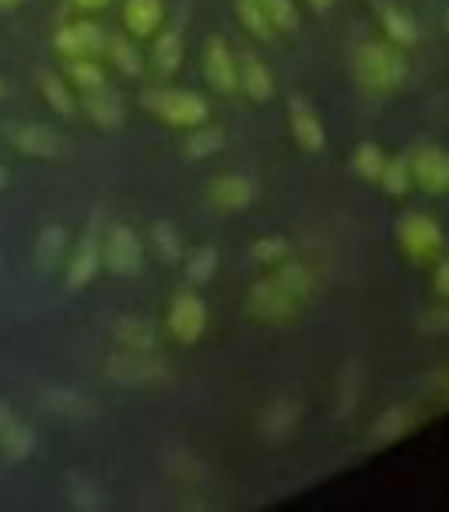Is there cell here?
<instances>
[{
    "mask_svg": "<svg viewBox=\"0 0 449 512\" xmlns=\"http://www.w3.org/2000/svg\"><path fill=\"white\" fill-rule=\"evenodd\" d=\"M214 271H218V249L214 246H200L186 256V281H190V285H204V281H211Z\"/></svg>",
    "mask_w": 449,
    "mask_h": 512,
    "instance_id": "cell-35",
    "label": "cell"
},
{
    "mask_svg": "<svg viewBox=\"0 0 449 512\" xmlns=\"http://www.w3.org/2000/svg\"><path fill=\"white\" fill-rule=\"evenodd\" d=\"M151 60H155V67H158L162 74H172V71H176L179 60H183V36H179V29L158 32L155 50H151Z\"/></svg>",
    "mask_w": 449,
    "mask_h": 512,
    "instance_id": "cell-28",
    "label": "cell"
},
{
    "mask_svg": "<svg viewBox=\"0 0 449 512\" xmlns=\"http://www.w3.org/2000/svg\"><path fill=\"white\" fill-rule=\"evenodd\" d=\"M407 162H411V179L425 193H449V151H442L439 144H418L407 151Z\"/></svg>",
    "mask_w": 449,
    "mask_h": 512,
    "instance_id": "cell-8",
    "label": "cell"
},
{
    "mask_svg": "<svg viewBox=\"0 0 449 512\" xmlns=\"http://www.w3.org/2000/svg\"><path fill=\"white\" fill-rule=\"evenodd\" d=\"M351 169H355V176L365 179V183H379V176H383V169H386L383 148H379L376 141H362L355 148V155H351Z\"/></svg>",
    "mask_w": 449,
    "mask_h": 512,
    "instance_id": "cell-26",
    "label": "cell"
},
{
    "mask_svg": "<svg viewBox=\"0 0 449 512\" xmlns=\"http://www.w3.org/2000/svg\"><path fill=\"white\" fill-rule=\"evenodd\" d=\"M250 253H253V260H257V264L278 267L281 260H285V256L292 253V249H288V239H281V235H264V239L253 242Z\"/></svg>",
    "mask_w": 449,
    "mask_h": 512,
    "instance_id": "cell-37",
    "label": "cell"
},
{
    "mask_svg": "<svg viewBox=\"0 0 449 512\" xmlns=\"http://www.w3.org/2000/svg\"><path fill=\"white\" fill-rule=\"evenodd\" d=\"M53 46H57L67 60L95 57L99 50H106V32H102L99 25H92V22H71V25H60V29H57Z\"/></svg>",
    "mask_w": 449,
    "mask_h": 512,
    "instance_id": "cell-12",
    "label": "cell"
},
{
    "mask_svg": "<svg viewBox=\"0 0 449 512\" xmlns=\"http://www.w3.org/2000/svg\"><path fill=\"white\" fill-rule=\"evenodd\" d=\"M67 495H71V505L81 512H99L106 505V495L102 488L85 474H67Z\"/></svg>",
    "mask_w": 449,
    "mask_h": 512,
    "instance_id": "cell-27",
    "label": "cell"
},
{
    "mask_svg": "<svg viewBox=\"0 0 449 512\" xmlns=\"http://www.w3.org/2000/svg\"><path fill=\"white\" fill-rule=\"evenodd\" d=\"M11 418H15V411H11V404H4V400H0V428L8 425Z\"/></svg>",
    "mask_w": 449,
    "mask_h": 512,
    "instance_id": "cell-43",
    "label": "cell"
},
{
    "mask_svg": "<svg viewBox=\"0 0 449 512\" xmlns=\"http://www.w3.org/2000/svg\"><path fill=\"white\" fill-rule=\"evenodd\" d=\"M102 264L120 278H130L144 267V249L141 239L134 235L130 225H109L102 232Z\"/></svg>",
    "mask_w": 449,
    "mask_h": 512,
    "instance_id": "cell-6",
    "label": "cell"
},
{
    "mask_svg": "<svg viewBox=\"0 0 449 512\" xmlns=\"http://www.w3.org/2000/svg\"><path fill=\"white\" fill-rule=\"evenodd\" d=\"M46 407L57 414H64V418H85V414H92V404H88L81 393L74 390H64V386H57V390H46Z\"/></svg>",
    "mask_w": 449,
    "mask_h": 512,
    "instance_id": "cell-32",
    "label": "cell"
},
{
    "mask_svg": "<svg viewBox=\"0 0 449 512\" xmlns=\"http://www.w3.org/2000/svg\"><path fill=\"white\" fill-rule=\"evenodd\" d=\"M330 4H334V0H309V8H313L316 15H327V11H330Z\"/></svg>",
    "mask_w": 449,
    "mask_h": 512,
    "instance_id": "cell-42",
    "label": "cell"
},
{
    "mask_svg": "<svg viewBox=\"0 0 449 512\" xmlns=\"http://www.w3.org/2000/svg\"><path fill=\"white\" fill-rule=\"evenodd\" d=\"M299 418H302L299 400L278 397V400H271V404L264 407V414H260V428H264L267 439H285V435L299 425Z\"/></svg>",
    "mask_w": 449,
    "mask_h": 512,
    "instance_id": "cell-17",
    "label": "cell"
},
{
    "mask_svg": "<svg viewBox=\"0 0 449 512\" xmlns=\"http://www.w3.org/2000/svg\"><path fill=\"white\" fill-rule=\"evenodd\" d=\"M379 186H383L390 197H404V193L411 190L414 179H411V162H407V155L386 158V169H383V176H379Z\"/></svg>",
    "mask_w": 449,
    "mask_h": 512,
    "instance_id": "cell-30",
    "label": "cell"
},
{
    "mask_svg": "<svg viewBox=\"0 0 449 512\" xmlns=\"http://www.w3.org/2000/svg\"><path fill=\"white\" fill-rule=\"evenodd\" d=\"M106 53H109V60L127 74V78L141 74V53H137V46L130 43L127 36H116V32L113 36H106Z\"/></svg>",
    "mask_w": 449,
    "mask_h": 512,
    "instance_id": "cell-31",
    "label": "cell"
},
{
    "mask_svg": "<svg viewBox=\"0 0 449 512\" xmlns=\"http://www.w3.org/2000/svg\"><path fill=\"white\" fill-rule=\"evenodd\" d=\"M246 309L257 316L260 323H292L302 309V299H295L278 278H260L246 295Z\"/></svg>",
    "mask_w": 449,
    "mask_h": 512,
    "instance_id": "cell-2",
    "label": "cell"
},
{
    "mask_svg": "<svg viewBox=\"0 0 449 512\" xmlns=\"http://www.w3.org/2000/svg\"><path fill=\"white\" fill-rule=\"evenodd\" d=\"M407 78V60L400 57L393 46L386 43H365L355 53V81L362 92L372 95H390L404 85Z\"/></svg>",
    "mask_w": 449,
    "mask_h": 512,
    "instance_id": "cell-1",
    "label": "cell"
},
{
    "mask_svg": "<svg viewBox=\"0 0 449 512\" xmlns=\"http://www.w3.org/2000/svg\"><path fill=\"white\" fill-rule=\"evenodd\" d=\"M67 78L78 85V92H92V88H102L109 85L106 81V71L95 64L92 57H78V60H67Z\"/></svg>",
    "mask_w": 449,
    "mask_h": 512,
    "instance_id": "cell-33",
    "label": "cell"
},
{
    "mask_svg": "<svg viewBox=\"0 0 449 512\" xmlns=\"http://www.w3.org/2000/svg\"><path fill=\"white\" fill-rule=\"evenodd\" d=\"M274 278H278L281 285H285L288 292H292L295 299H302V302L313 295V285H316L313 271H309L306 264H299V260H292V256H285V260H281L278 271H274Z\"/></svg>",
    "mask_w": 449,
    "mask_h": 512,
    "instance_id": "cell-24",
    "label": "cell"
},
{
    "mask_svg": "<svg viewBox=\"0 0 449 512\" xmlns=\"http://www.w3.org/2000/svg\"><path fill=\"white\" fill-rule=\"evenodd\" d=\"M165 22L162 0H127L123 4V25L130 36H155Z\"/></svg>",
    "mask_w": 449,
    "mask_h": 512,
    "instance_id": "cell-16",
    "label": "cell"
},
{
    "mask_svg": "<svg viewBox=\"0 0 449 512\" xmlns=\"http://www.w3.org/2000/svg\"><path fill=\"white\" fill-rule=\"evenodd\" d=\"M239 60V92H246L250 99L257 102H267L274 95V78L271 71H267V64L260 57H253V53H246V57H236Z\"/></svg>",
    "mask_w": 449,
    "mask_h": 512,
    "instance_id": "cell-18",
    "label": "cell"
},
{
    "mask_svg": "<svg viewBox=\"0 0 449 512\" xmlns=\"http://www.w3.org/2000/svg\"><path fill=\"white\" fill-rule=\"evenodd\" d=\"M81 106H85V113L95 120V127H102V130L123 127V102H120V95L109 92V85L81 92Z\"/></svg>",
    "mask_w": 449,
    "mask_h": 512,
    "instance_id": "cell-15",
    "label": "cell"
},
{
    "mask_svg": "<svg viewBox=\"0 0 449 512\" xmlns=\"http://www.w3.org/2000/svg\"><path fill=\"white\" fill-rule=\"evenodd\" d=\"M4 186H8V169L0 165V190H4Z\"/></svg>",
    "mask_w": 449,
    "mask_h": 512,
    "instance_id": "cell-45",
    "label": "cell"
},
{
    "mask_svg": "<svg viewBox=\"0 0 449 512\" xmlns=\"http://www.w3.org/2000/svg\"><path fill=\"white\" fill-rule=\"evenodd\" d=\"M288 123H292V134L295 141H299L302 151H323V144H327V130H323L320 116H316V109L309 106L302 95H292L288 99Z\"/></svg>",
    "mask_w": 449,
    "mask_h": 512,
    "instance_id": "cell-13",
    "label": "cell"
},
{
    "mask_svg": "<svg viewBox=\"0 0 449 512\" xmlns=\"http://www.w3.org/2000/svg\"><path fill=\"white\" fill-rule=\"evenodd\" d=\"M204 71L211 88H218L221 95H236L239 92V60L229 50V43L221 36H211L204 46Z\"/></svg>",
    "mask_w": 449,
    "mask_h": 512,
    "instance_id": "cell-10",
    "label": "cell"
},
{
    "mask_svg": "<svg viewBox=\"0 0 449 512\" xmlns=\"http://www.w3.org/2000/svg\"><path fill=\"white\" fill-rule=\"evenodd\" d=\"M11 148L29 158H57L64 155V137L43 123H25V127L11 130Z\"/></svg>",
    "mask_w": 449,
    "mask_h": 512,
    "instance_id": "cell-14",
    "label": "cell"
},
{
    "mask_svg": "<svg viewBox=\"0 0 449 512\" xmlns=\"http://www.w3.org/2000/svg\"><path fill=\"white\" fill-rule=\"evenodd\" d=\"M257 183L243 172H229V176H218L207 186V200H211L214 211H246V207L257 200Z\"/></svg>",
    "mask_w": 449,
    "mask_h": 512,
    "instance_id": "cell-11",
    "label": "cell"
},
{
    "mask_svg": "<svg viewBox=\"0 0 449 512\" xmlns=\"http://www.w3.org/2000/svg\"><path fill=\"white\" fill-rule=\"evenodd\" d=\"M151 242H155L158 256H162L165 264L183 260V242H179V232L172 221H155V225H151Z\"/></svg>",
    "mask_w": 449,
    "mask_h": 512,
    "instance_id": "cell-36",
    "label": "cell"
},
{
    "mask_svg": "<svg viewBox=\"0 0 449 512\" xmlns=\"http://www.w3.org/2000/svg\"><path fill=\"white\" fill-rule=\"evenodd\" d=\"M379 25H383V32L390 36L393 46L418 43V22H414L404 8H397V4H383V8H379Z\"/></svg>",
    "mask_w": 449,
    "mask_h": 512,
    "instance_id": "cell-22",
    "label": "cell"
},
{
    "mask_svg": "<svg viewBox=\"0 0 449 512\" xmlns=\"http://www.w3.org/2000/svg\"><path fill=\"white\" fill-rule=\"evenodd\" d=\"M435 292H439V299H449V260H439V267H435Z\"/></svg>",
    "mask_w": 449,
    "mask_h": 512,
    "instance_id": "cell-39",
    "label": "cell"
},
{
    "mask_svg": "<svg viewBox=\"0 0 449 512\" xmlns=\"http://www.w3.org/2000/svg\"><path fill=\"white\" fill-rule=\"evenodd\" d=\"M144 109L155 113L162 123H172V127H200L207 123V102L200 95L190 92H148L144 95Z\"/></svg>",
    "mask_w": 449,
    "mask_h": 512,
    "instance_id": "cell-4",
    "label": "cell"
},
{
    "mask_svg": "<svg viewBox=\"0 0 449 512\" xmlns=\"http://www.w3.org/2000/svg\"><path fill=\"white\" fill-rule=\"evenodd\" d=\"M39 92H43V99L50 102V109L60 120H74V116H78V99H74V92L67 88L64 78H57V74H39Z\"/></svg>",
    "mask_w": 449,
    "mask_h": 512,
    "instance_id": "cell-23",
    "label": "cell"
},
{
    "mask_svg": "<svg viewBox=\"0 0 449 512\" xmlns=\"http://www.w3.org/2000/svg\"><path fill=\"white\" fill-rule=\"evenodd\" d=\"M236 11H239V22H243L246 32H253L257 39L274 36V25H271V18H267L260 0H236Z\"/></svg>",
    "mask_w": 449,
    "mask_h": 512,
    "instance_id": "cell-34",
    "label": "cell"
},
{
    "mask_svg": "<svg viewBox=\"0 0 449 512\" xmlns=\"http://www.w3.org/2000/svg\"><path fill=\"white\" fill-rule=\"evenodd\" d=\"M267 11V18H271L274 32H295L299 29V8H295L292 0H260Z\"/></svg>",
    "mask_w": 449,
    "mask_h": 512,
    "instance_id": "cell-38",
    "label": "cell"
},
{
    "mask_svg": "<svg viewBox=\"0 0 449 512\" xmlns=\"http://www.w3.org/2000/svg\"><path fill=\"white\" fill-rule=\"evenodd\" d=\"M32 449H36V432L25 421L11 418L8 425L0 428V453H4V460L22 463L32 456Z\"/></svg>",
    "mask_w": 449,
    "mask_h": 512,
    "instance_id": "cell-21",
    "label": "cell"
},
{
    "mask_svg": "<svg viewBox=\"0 0 449 512\" xmlns=\"http://www.w3.org/2000/svg\"><path fill=\"white\" fill-rule=\"evenodd\" d=\"M106 376L123 386H148L169 379V365L155 351H130L120 348L116 355L106 358Z\"/></svg>",
    "mask_w": 449,
    "mask_h": 512,
    "instance_id": "cell-3",
    "label": "cell"
},
{
    "mask_svg": "<svg viewBox=\"0 0 449 512\" xmlns=\"http://www.w3.org/2000/svg\"><path fill=\"white\" fill-rule=\"evenodd\" d=\"M99 225H102V214L95 211L92 225L85 228L81 242L74 246L71 260H67V288H71V292H81L102 267V228Z\"/></svg>",
    "mask_w": 449,
    "mask_h": 512,
    "instance_id": "cell-7",
    "label": "cell"
},
{
    "mask_svg": "<svg viewBox=\"0 0 449 512\" xmlns=\"http://www.w3.org/2000/svg\"><path fill=\"white\" fill-rule=\"evenodd\" d=\"M421 327H425V330H446L449 327V313H439V309H432V313L421 320Z\"/></svg>",
    "mask_w": 449,
    "mask_h": 512,
    "instance_id": "cell-40",
    "label": "cell"
},
{
    "mask_svg": "<svg viewBox=\"0 0 449 512\" xmlns=\"http://www.w3.org/2000/svg\"><path fill=\"white\" fill-rule=\"evenodd\" d=\"M221 144H225V134H221L218 127L200 123V127H190V134H186V141H183V151H186V158H211V155H218Z\"/></svg>",
    "mask_w": 449,
    "mask_h": 512,
    "instance_id": "cell-29",
    "label": "cell"
},
{
    "mask_svg": "<svg viewBox=\"0 0 449 512\" xmlns=\"http://www.w3.org/2000/svg\"><path fill=\"white\" fill-rule=\"evenodd\" d=\"M64 253H67V232H64V225H46L43 232H39V239H36V260H39V267L43 271H53V267L64 260Z\"/></svg>",
    "mask_w": 449,
    "mask_h": 512,
    "instance_id": "cell-25",
    "label": "cell"
},
{
    "mask_svg": "<svg viewBox=\"0 0 449 512\" xmlns=\"http://www.w3.org/2000/svg\"><path fill=\"white\" fill-rule=\"evenodd\" d=\"M446 29H449V11H446Z\"/></svg>",
    "mask_w": 449,
    "mask_h": 512,
    "instance_id": "cell-47",
    "label": "cell"
},
{
    "mask_svg": "<svg viewBox=\"0 0 449 512\" xmlns=\"http://www.w3.org/2000/svg\"><path fill=\"white\" fill-rule=\"evenodd\" d=\"M207 327V309L200 302V295L193 292H176L169 302V330L179 344H193L204 337Z\"/></svg>",
    "mask_w": 449,
    "mask_h": 512,
    "instance_id": "cell-9",
    "label": "cell"
},
{
    "mask_svg": "<svg viewBox=\"0 0 449 512\" xmlns=\"http://www.w3.org/2000/svg\"><path fill=\"white\" fill-rule=\"evenodd\" d=\"M4 95H8V85H4V81H0V99H4Z\"/></svg>",
    "mask_w": 449,
    "mask_h": 512,
    "instance_id": "cell-46",
    "label": "cell"
},
{
    "mask_svg": "<svg viewBox=\"0 0 449 512\" xmlns=\"http://www.w3.org/2000/svg\"><path fill=\"white\" fill-rule=\"evenodd\" d=\"M113 0H71V8H78V11H102V8H109Z\"/></svg>",
    "mask_w": 449,
    "mask_h": 512,
    "instance_id": "cell-41",
    "label": "cell"
},
{
    "mask_svg": "<svg viewBox=\"0 0 449 512\" xmlns=\"http://www.w3.org/2000/svg\"><path fill=\"white\" fill-rule=\"evenodd\" d=\"M397 239H400V246H404V253L411 256V260H418V264H425V260L442 253V228L421 211L400 214Z\"/></svg>",
    "mask_w": 449,
    "mask_h": 512,
    "instance_id": "cell-5",
    "label": "cell"
},
{
    "mask_svg": "<svg viewBox=\"0 0 449 512\" xmlns=\"http://www.w3.org/2000/svg\"><path fill=\"white\" fill-rule=\"evenodd\" d=\"M113 337L120 348H130V351H155L158 348V334L148 320L141 316H120L113 323Z\"/></svg>",
    "mask_w": 449,
    "mask_h": 512,
    "instance_id": "cell-19",
    "label": "cell"
},
{
    "mask_svg": "<svg viewBox=\"0 0 449 512\" xmlns=\"http://www.w3.org/2000/svg\"><path fill=\"white\" fill-rule=\"evenodd\" d=\"M414 428V411L407 404H393L372 421V442L386 446V442H397L400 435H407Z\"/></svg>",
    "mask_w": 449,
    "mask_h": 512,
    "instance_id": "cell-20",
    "label": "cell"
},
{
    "mask_svg": "<svg viewBox=\"0 0 449 512\" xmlns=\"http://www.w3.org/2000/svg\"><path fill=\"white\" fill-rule=\"evenodd\" d=\"M22 8V0H0V11H15Z\"/></svg>",
    "mask_w": 449,
    "mask_h": 512,
    "instance_id": "cell-44",
    "label": "cell"
}]
</instances>
